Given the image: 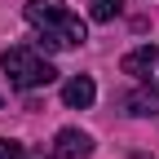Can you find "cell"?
<instances>
[{"mask_svg": "<svg viewBox=\"0 0 159 159\" xmlns=\"http://www.w3.org/2000/svg\"><path fill=\"white\" fill-rule=\"evenodd\" d=\"M128 111L133 115H159V89H150V84L133 89L128 93Z\"/></svg>", "mask_w": 159, "mask_h": 159, "instance_id": "8992f818", "label": "cell"}, {"mask_svg": "<svg viewBox=\"0 0 159 159\" xmlns=\"http://www.w3.org/2000/svg\"><path fill=\"white\" fill-rule=\"evenodd\" d=\"M93 97H97V89H93V80H89V75H71L66 84H62V102H66L71 111H89V106H93Z\"/></svg>", "mask_w": 159, "mask_h": 159, "instance_id": "5b68a950", "label": "cell"}, {"mask_svg": "<svg viewBox=\"0 0 159 159\" xmlns=\"http://www.w3.org/2000/svg\"><path fill=\"white\" fill-rule=\"evenodd\" d=\"M53 146H57V159H89L93 155V137L80 133V128H62L53 137Z\"/></svg>", "mask_w": 159, "mask_h": 159, "instance_id": "277c9868", "label": "cell"}, {"mask_svg": "<svg viewBox=\"0 0 159 159\" xmlns=\"http://www.w3.org/2000/svg\"><path fill=\"white\" fill-rule=\"evenodd\" d=\"M124 75H133L137 84H150V89H159V49L155 44H142V49H133L124 62Z\"/></svg>", "mask_w": 159, "mask_h": 159, "instance_id": "3957f363", "label": "cell"}, {"mask_svg": "<svg viewBox=\"0 0 159 159\" xmlns=\"http://www.w3.org/2000/svg\"><path fill=\"white\" fill-rule=\"evenodd\" d=\"M27 22L35 27V49L40 53H62L84 44V22L62 5V0H27Z\"/></svg>", "mask_w": 159, "mask_h": 159, "instance_id": "6da1fadb", "label": "cell"}, {"mask_svg": "<svg viewBox=\"0 0 159 159\" xmlns=\"http://www.w3.org/2000/svg\"><path fill=\"white\" fill-rule=\"evenodd\" d=\"M0 71H5L9 84L22 89V93L44 89V84H53V80H57V71L49 66V57H40V49H31V44H13V49H5Z\"/></svg>", "mask_w": 159, "mask_h": 159, "instance_id": "7a4b0ae2", "label": "cell"}, {"mask_svg": "<svg viewBox=\"0 0 159 159\" xmlns=\"http://www.w3.org/2000/svg\"><path fill=\"white\" fill-rule=\"evenodd\" d=\"M119 9H124V0H89L93 22H111V18H119Z\"/></svg>", "mask_w": 159, "mask_h": 159, "instance_id": "52a82bcc", "label": "cell"}, {"mask_svg": "<svg viewBox=\"0 0 159 159\" xmlns=\"http://www.w3.org/2000/svg\"><path fill=\"white\" fill-rule=\"evenodd\" d=\"M0 159H22V146L9 142V137H0Z\"/></svg>", "mask_w": 159, "mask_h": 159, "instance_id": "ba28073f", "label": "cell"}]
</instances>
